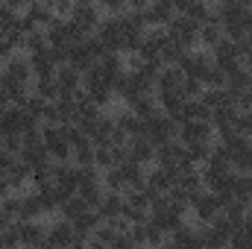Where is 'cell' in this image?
<instances>
[{"label":"cell","mask_w":252,"mask_h":249,"mask_svg":"<svg viewBox=\"0 0 252 249\" xmlns=\"http://www.w3.org/2000/svg\"><path fill=\"white\" fill-rule=\"evenodd\" d=\"M41 141L50 161H70V124H41Z\"/></svg>","instance_id":"cell-1"},{"label":"cell","mask_w":252,"mask_h":249,"mask_svg":"<svg viewBox=\"0 0 252 249\" xmlns=\"http://www.w3.org/2000/svg\"><path fill=\"white\" fill-rule=\"evenodd\" d=\"M167 35H170V41H176L182 50H193V47L199 44V24L179 12V15L167 24Z\"/></svg>","instance_id":"cell-2"},{"label":"cell","mask_w":252,"mask_h":249,"mask_svg":"<svg viewBox=\"0 0 252 249\" xmlns=\"http://www.w3.org/2000/svg\"><path fill=\"white\" fill-rule=\"evenodd\" d=\"M70 21H73L85 35H91V32H97V27H100V21H103V9H100L94 0H88V3H73Z\"/></svg>","instance_id":"cell-3"},{"label":"cell","mask_w":252,"mask_h":249,"mask_svg":"<svg viewBox=\"0 0 252 249\" xmlns=\"http://www.w3.org/2000/svg\"><path fill=\"white\" fill-rule=\"evenodd\" d=\"M176 132H179V124H176L173 118H167L164 112H158L156 118L144 121V135H147L156 147L164 144V141H170V138H176Z\"/></svg>","instance_id":"cell-4"},{"label":"cell","mask_w":252,"mask_h":249,"mask_svg":"<svg viewBox=\"0 0 252 249\" xmlns=\"http://www.w3.org/2000/svg\"><path fill=\"white\" fill-rule=\"evenodd\" d=\"M97 38L106 44V50L124 53V21H121V15H106L97 27Z\"/></svg>","instance_id":"cell-5"},{"label":"cell","mask_w":252,"mask_h":249,"mask_svg":"<svg viewBox=\"0 0 252 249\" xmlns=\"http://www.w3.org/2000/svg\"><path fill=\"white\" fill-rule=\"evenodd\" d=\"M56 82H59V97H82L85 94L82 73L73 64H59L56 67Z\"/></svg>","instance_id":"cell-6"},{"label":"cell","mask_w":252,"mask_h":249,"mask_svg":"<svg viewBox=\"0 0 252 249\" xmlns=\"http://www.w3.org/2000/svg\"><path fill=\"white\" fill-rule=\"evenodd\" d=\"M144 21H147V27H167L179 12H176V6L170 3V0H150L144 9Z\"/></svg>","instance_id":"cell-7"},{"label":"cell","mask_w":252,"mask_h":249,"mask_svg":"<svg viewBox=\"0 0 252 249\" xmlns=\"http://www.w3.org/2000/svg\"><path fill=\"white\" fill-rule=\"evenodd\" d=\"M176 138L188 147L193 141H214V124L211 121H182Z\"/></svg>","instance_id":"cell-8"},{"label":"cell","mask_w":252,"mask_h":249,"mask_svg":"<svg viewBox=\"0 0 252 249\" xmlns=\"http://www.w3.org/2000/svg\"><path fill=\"white\" fill-rule=\"evenodd\" d=\"M126 158H132V161L150 167V164H156V144H153L147 135H135V138H129V144H126Z\"/></svg>","instance_id":"cell-9"},{"label":"cell","mask_w":252,"mask_h":249,"mask_svg":"<svg viewBox=\"0 0 252 249\" xmlns=\"http://www.w3.org/2000/svg\"><path fill=\"white\" fill-rule=\"evenodd\" d=\"M3 70L15 79V82H21V85H30L35 76H32V62H30V53H24V50H18V53H12L6 64H3Z\"/></svg>","instance_id":"cell-10"},{"label":"cell","mask_w":252,"mask_h":249,"mask_svg":"<svg viewBox=\"0 0 252 249\" xmlns=\"http://www.w3.org/2000/svg\"><path fill=\"white\" fill-rule=\"evenodd\" d=\"M176 179H179L176 167H161V164H150L147 167V187H153L156 193H167L176 185Z\"/></svg>","instance_id":"cell-11"},{"label":"cell","mask_w":252,"mask_h":249,"mask_svg":"<svg viewBox=\"0 0 252 249\" xmlns=\"http://www.w3.org/2000/svg\"><path fill=\"white\" fill-rule=\"evenodd\" d=\"M44 247H76V232H73V226H70V220H53V223H47V241H44Z\"/></svg>","instance_id":"cell-12"},{"label":"cell","mask_w":252,"mask_h":249,"mask_svg":"<svg viewBox=\"0 0 252 249\" xmlns=\"http://www.w3.org/2000/svg\"><path fill=\"white\" fill-rule=\"evenodd\" d=\"M229 153H232V167L241 170V173H252V138L247 135H238L232 144H226Z\"/></svg>","instance_id":"cell-13"},{"label":"cell","mask_w":252,"mask_h":249,"mask_svg":"<svg viewBox=\"0 0 252 249\" xmlns=\"http://www.w3.org/2000/svg\"><path fill=\"white\" fill-rule=\"evenodd\" d=\"M50 211H47V205H44V196L35 190V187H30V190H24L21 193V220H41V217H47Z\"/></svg>","instance_id":"cell-14"},{"label":"cell","mask_w":252,"mask_h":249,"mask_svg":"<svg viewBox=\"0 0 252 249\" xmlns=\"http://www.w3.org/2000/svg\"><path fill=\"white\" fill-rule=\"evenodd\" d=\"M18 235H21V247H44L47 223H41V220H18Z\"/></svg>","instance_id":"cell-15"},{"label":"cell","mask_w":252,"mask_h":249,"mask_svg":"<svg viewBox=\"0 0 252 249\" xmlns=\"http://www.w3.org/2000/svg\"><path fill=\"white\" fill-rule=\"evenodd\" d=\"M94 208H97V214H100L103 220H118V217L124 214V190L106 187L103 196H100V202H97Z\"/></svg>","instance_id":"cell-16"},{"label":"cell","mask_w":252,"mask_h":249,"mask_svg":"<svg viewBox=\"0 0 252 249\" xmlns=\"http://www.w3.org/2000/svg\"><path fill=\"white\" fill-rule=\"evenodd\" d=\"M100 223H103V217L97 214V208H88V211H82L79 217H73V220H70V226H73V232H76V247L88 244L91 232H94Z\"/></svg>","instance_id":"cell-17"},{"label":"cell","mask_w":252,"mask_h":249,"mask_svg":"<svg viewBox=\"0 0 252 249\" xmlns=\"http://www.w3.org/2000/svg\"><path fill=\"white\" fill-rule=\"evenodd\" d=\"M182 82H185L182 67H179V64H164V67L158 70V76H156L153 91H156V94H161V91H173V88H182Z\"/></svg>","instance_id":"cell-18"},{"label":"cell","mask_w":252,"mask_h":249,"mask_svg":"<svg viewBox=\"0 0 252 249\" xmlns=\"http://www.w3.org/2000/svg\"><path fill=\"white\" fill-rule=\"evenodd\" d=\"M141 121H150V118H156L158 112H161V106H158V97H156V91H150V94H141V97H135L132 103H126Z\"/></svg>","instance_id":"cell-19"},{"label":"cell","mask_w":252,"mask_h":249,"mask_svg":"<svg viewBox=\"0 0 252 249\" xmlns=\"http://www.w3.org/2000/svg\"><path fill=\"white\" fill-rule=\"evenodd\" d=\"M167 244L170 247H199V229H196V223L193 226L190 223H182L179 229H173L167 235Z\"/></svg>","instance_id":"cell-20"},{"label":"cell","mask_w":252,"mask_h":249,"mask_svg":"<svg viewBox=\"0 0 252 249\" xmlns=\"http://www.w3.org/2000/svg\"><path fill=\"white\" fill-rule=\"evenodd\" d=\"M30 62H32V76H35V79L56 76V67H59V64L53 62L50 47H47V50H41V53H32V56H30Z\"/></svg>","instance_id":"cell-21"},{"label":"cell","mask_w":252,"mask_h":249,"mask_svg":"<svg viewBox=\"0 0 252 249\" xmlns=\"http://www.w3.org/2000/svg\"><path fill=\"white\" fill-rule=\"evenodd\" d=\"M94 62H97V59L91 56V50H88V44H85V41H79V44H70V47H67V64H73L79 73H85Z\"/></svg>","instance_id":"cell-22"},{"label":"cell","mask_w":252,"mask_h":249,"mask_svg":"<svg viewBox=\"0 0 252 249\" xmlns=\"http://www.w3.org/2000/svg\"><path fill=\"white\" fill-rule=\"evenodd\" d=\"M220 38H226V30H223V24H220L217 18H211V21L199 24V44H202L205 50H211Z\"/></svg>","instance_id":"cell-23"},{"label":"cell","mask_w":252,"mask_h":249,"mask_svg":"<svg viewBox=\"0 0 252 249\" xmlns=\"http://www.w3.org/2000/svg\"><path fill=\"white\" fill-rule=\"evenodd\" d=\"M18 158H21L24 164H30V167H38V164L50 161V153H47L44 141H38V144H24L21 153H18Z\"/></svg>","instance_id":"cell-24"},{"label":"cell","mask_w":252,"mask_h":249,"mask_svg":"<svg viewBox=\"0 0 252 249\" xmlns=\"http://www.w3.org/2000/svg\"><path fill=\"white\" fill-rule=\"evenodd\" d=\"M182 15H188L190 21H196V24H205V21L214 18V3H208V0H190L188 6L182 9Z\"/></svg>","instance_id":"cell-25"},{"label":"cell","mask_w":252,"mask_h":249,"mask_svg":"<svg viewBox=\"0 0 252 249\" xmlns=\"http://www.w3.org/2000/svg\"><path fill=\"white\" fill-rule=\"evenodd\" d=\"M247 85H250V70H247V67H241V70H235V73L226 76V91L232 94L235 103L241 100V94L247 91Z\"/></svg>","instance_id":"cell-26"},{"label":"cell","mask_w":252,"mask_h":249,"mask_svg":"<svg viewBox=\"0 0 252 249\" xmlns=\"http://www.w3.org/2000/svg\"><path fill=\"white\" fill-rule=\"evenodd\" d=\"M0 32L3 35L6 32H24L21 30V12L12 9V6H6L3 0H0Z\"/></svg>","instance_id":"cell-27"},{"label":"cell","mask_w":252,"mask_h":249,"mask_svg":"<svg viewBox=\"0 0 252 249\" xmlns=\"http://www.w3.org/2000/svg\"><path fill=\"white\" fill-rule=\"evenodd\" d=\"M199 100H202L208 109H220V106L235 103V100H232V94L226 91V85H223V88H205V91L199 94Z\"/></svg>","instance_id":"cell-28"},{"label":"cell","mask_w":252,"mask_h":249,"mask_svg":"<svg viewBox=\"0 0 252 249\" xmlns=\"http://www.w3.org/2000/svg\"><path fill=\"white\" fill-rule=\"evenodd\" d=\"M91 205L79 196V193H73V196H67L62 205H59V217H64V220H73V217H79L82 211H88Z\"/></svg>","instance_id":"cell-29"},{"label":"cell","mask_w":252,"mask_h":249,"mask_svg":"<svg viewBox=\"0 0 252 249\" xmlns=\"http://www.w3.org/2000/svg\"><path fill=\"white\" fill-rule=\"evenodd\" d=\"M50 44H47V32L44 30H30V32H24V53H41V50H47Z\"/></svg>","instance_id":"cell-30"},{"label":"cell","mask_w":252,"mask_h":249,"mask_svg":"<svg viewBox=\"0 0 252 249\" xmlns=\"http://www.w3.org/2000/svg\"><path fill=\"white\" fill-rule=\"evenodd\" d=\"M30 185L35 187V190H41V187L53 185V161H44V164H38V167H32V176H30Z\"/></svg>","instance_id":"cell-31"},{"label":"cell","mask_w":252,"mask_h":249,"mask_svg":"<svg viewBox=\"0 0 252 249\" xmlns=\"http://www.w3.org/2000/svg\"><path fill=\"white\" fill-rule=\"evenodd\" d=\"M32 91L41 97V100H56L59 97V82H56V76H47V79H32Z\"/></svg>","instance_id":"cell-32"},{"label":"cell","mask_w":252,"mask_h":249,"mask_svg":"<svg viewBox=\"0 0 252 249\" xmlns=\"http://www.w3.org/2000/svg\"><path fill=\"white\" fill-rule=\"evenodd\" d=\"M211 144H214V141H193V144H188V158L196 164V167H202V164L208 161Z\"/></svg>","instance_id":"cell-33"},{"label":"cell","mask_w":252,"mask_h":249,"mask_svg":"<svg viewBox=\"0 0 252 249\" xmlns=\"http://www.w3.org/2000/svg\"><path fill=\"white\" fill-rule=\"evenodd\" d=\"M0 211L6 214V220H21V193H9L0 199Z\"/></svg>","instance_id":"cell-34"},{"label":"cell","mask_w":252,"mask_h":249,"mask_svg":"<svg viewBox=\"0 0 252 249\" xmlns=\"http://www.w3.org/2000/svg\"><path fill=\"white\" fill-rule=\"evenodd\" d=\"M232 193L241 196V199H252V173H235V185H232Z\"/></svg>","instance_id":"cell-35"},{"label":"cell","mask_w":252,"mask_h":249,"mask_svg":"<svg viewBox=\"0 0 252 249\" xmlns=\"http://www.w3.org/2000/svg\"><path fill=\"white\" fill-rule=\"evenodd\" d=\"M202 85H205V88H223V85H226V73L211 62L208 64V70L202 73Z\"/></svg>","instance_id":"cell-36"},{"label":"cell","mask_w":252,"mask_h":249,"mask_svg":"<svg viewBox=\"0 0 252 249\" xmlns=\"http://www.w3.org/2000/svg\"><path fill=\"white\" fill-rule=\"evenodd\" d=\"M0 247H21V235H18V220H12L9 226L0 229Z\"/></svg>","instance_id":"cell-37"},{"label":"cell","mask_w":252,"mask_h":249,"mask_svg":"<svg viewBox=\"0 0 252 249\" xmlns=\"http://www.w3.org/2000/svg\"><path fill=\"white\" fill-rule=\"evenodd\" d=\"M235 129L241 135H252V109H238V118H235Z\"/></svg>","instance_id":"cell-38"},{"label":"cell","mask_w":252,"mask_h":249,"mask_svg":"<svg viewBox=\"0 0 252 249\" xmlns=\"http://www.w3.org/2000/svg\"><path fill=\"white\" fill-rule=\"evenodd\" d=\"M0 141H3V150L12 153V156H18L21 147H24V138H21L18 132H6V135H0Z\"/></svg>","instance_id":"cell-39"},{"label":"cell","mask_w":252,"mask_h":249,"mask_svg":"<svg viewBox=\"0 0 252 249\" xmlns=\"http://www.w3.org/2000/svg\"><path fill=\"white\" fill-rule=\"evenodd\" d=\"M229 247H252V232L247 226H238L229 238Z\"/></svg>","instance_id":"cell-40"},{"label":"cell","mask_w":252,"mask_h":249,"mask_svg":"<svg viewBox=\"0 0 252 249\" xmlns=\"http://www.w3.org/2000/svg\"><path fill=\"white\" fill-rule=\"evenodd\" d=\"M182 91H185V97L193 100V97H199L202 91H205V85L196 79V76H185V82H182Z\"/></svg>","instance_id":"cell-41"},{"label":"cell","mask_w":252,"mask_h":249,"mask_svg":"<svg viewBox=\"0 0 252 249\" xmlns=\"http://www.w3.org/2000/svg\"><path fill=\"white\" fill-rule=\"evenodd\" d=\"M106 15H121V12H126L129 6H126V0H94Z\"/></svg>","instance_id":"cell-42"},{"label":"cell","mask_w":252,"mask_h":249,"mask_svg":"<svg viewBox=\"0 0 252 249\" xmlns=\"http://www.w3.org/2000/svg\"><path fill=\"white\" fill-rule=\"evenodd\" d=\"M170 3H173V6H176V12H182V9H185V6H188L190 0H170Z\"/></svg>","instance_id":"cell-43"},{"label":"cell","mask_w":252,"mask_h":249,"mask_svg":"<svg viewBox=\"0 0 252 249\" xmlns=\"http://www.w3.org/2000/svg\"><path fill=\"white\" fill-rule=\"evenodd\" d=\"M244 226L252 232V205H250V211H247V217H244Z\"/></svg>","instance_id":"cell-44"},{"label":"cell","mask_w":252,"mask_h":249,"mask_svg":"<svg viewBox=\"0 0 252 249\" xmlns=\"http://www.w3.org/2000/svg\"><path fill=\"white\" fill-rule=\"evenodd\" d=\"M9 223H12V220H6V214L0 211V229H3V226H9Z\"/></svg>","instance_id":"cell-45"},{"label":"cell","mask_w":252,"mask_h":249,"mask_svg":"<svg viewBox=\"0 0 252 249\" xmlns=\"http://www.w3.org/2000/svg\"><path fill=\"white\" fill-rule=\"evenodd\" d=\"M3 109H6V106H0V118H3Z\"/></svg>","instance_id":"cell-46"},{"label":"cell","mask_w":252,"mask_h":249,"mask_svg":"<svg viewBox=\"0 0 252 249\" xmlns=\"http://www.w3.org/2000/svg\"><path fill=\"white\" fill-rule=\"evenodd\" d=\"M250 9H252V3H250Z\"/></svg>","instance_id":"cell-47"},{"label":"cell","mask_w":252,"mask_h":249,"mask_svg":"<svg viewBox=\"0 0 252 249\" xmlns=\"http://www.w3.org/2000/svg\"><path fill=\"white\" fill-rule=\"evenodd\" d=\"M250 202H252V199H250Z\"/></svg>","instance_id":"cell-48"},{"label":"cell","mask_w":252,"mask_h":249,"mask_svg":"<svg viewBox=\"0 0 252 249\" xmlns=\"http://www.w3.org/2000/svg\"><path fill=\"white\" fill-rule=\"evenodd\" d=\"M250 138H252V135H250Z\"/></svg>","instance_id":"cell-49"}]
</instances>
